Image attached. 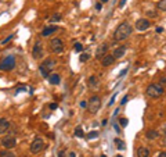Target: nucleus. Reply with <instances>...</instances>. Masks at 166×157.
Returning <instances> with one entry per match:
<instances>
[{
    "label": "nucleus",
    "instance_id": "obj_1",
    "mask_svg": "<svg viewBox=\"0 0 166 157\" xmlns=\"http://www.w3.org/2000/svg\"><path fill=\"white\" fill-rule=\"evenodd\" d=\"M132 32H133L132 25H130L129 22H122V24H119L118 28L115 29L114 39L116 40V42H122V40L127 39V38L132 35Z\"/></svg>",
    "mask_w": 166,
    "mask_h": 157
},
{
    "label": "nucleus",
    "instance_id": "obj_2",
    "mask_svg": "<svg viewBox=\"0 0 166 157\" xmlns=\"http://www.w3.org/2000/svg\"><path fill=\"white\" fill-rule=\"evenodd\" d=\"M148 97L151 99H159L161 96L165 95V88H163L162 84H150L147 86V91H145Z\"/></svg>",
    "mask_w": 166,
    "mask_h": 157
},
{
    "label": "nucleus",
    "instance_id": "obj_3",
    "mask_svg": "<svg viewBox=\"0 0 166 157\" xmlns=\"http://www.w3.org/2000/svg\"><path fill=\"white\" fill-rule=\"evenodd\" d=\"M44 149H46V143H44V140H43L40 136H36V138L32 140L30 146H29L30 153H33V154H39L40 151H43Z\"/></svg>",
    "mask_w": 166,
    "mask_h": 157
},
{
    "label": "nucleus",
    "instance_id": "obj_4",
    "mask_svg": "<svg viewBox=\"0 0 166 157\" xmlns=\"http://www.w3.org/2000/svg\"><path fill=\"white\" fill-rule=\"evenodd\" d=\"M100 109H101V99H100V96H97V95H93V96L89 99V102H87L89 113L96 114V113L100 111Z\"/></svg>",
    "mask_w": 166,
    "mask_h": 157
},
{
    "label": "nucleus",
    "instance_id": "obj_5",
    "mask_svg": "<svg viewBox=\"0 0 166 157\" xmlns=\"http://www.w3.org/2000/svg\"><path fill=\"white\" fill-rule=\"evenodd\" d=\"M14 68H15V57L14 56H7V57L3 58L2 63H0V71L9 73V71H11V69H14Z\"/></svg>",
    "mask_w": 166,
    "mask_h": 157
},
{
    "label": "nucleus",
    "instance_id": "obj_6",
    "mask_svg": "<svg viewBox=\"0 0 166 157\" xmlns=\"http://www.w3.org/2000/svg\"><path fill=\"white\" fill-rule=\"evenodd\" d=\"M64 49H65V45H64V42L60 38H54V39L50 40V50H51L53 53L60 54V53L64 51Z\"/></svg>",
    "mask_w": 166,
    "mask_h": 157
},
{
    "label": "nucleus",
    "instance_id": "obj_7",
    "mask_svg": "<svg viewBox=\"0 0 166 157\" xmlns=\"http://www.w3.org/2000/svg\"><path fill=\"white\" fill-rule=\"evenodd\" d=\"M0 143H2V146H3L6 150H11V149H14L15 146H17V139L11 135H7V136H4V138H2V142Z\"/></svg>",
    "mask_w": 166,
    "mask_h": 157
},
{
    "label": "nucleus",
    "instance_id": "obj_8",
    "mask_svg": "<svg viewBox=\"0 0 166 157\" xmlns=\"http://www.w3.org/2000/svg\"><path fill=\"white\" fill-rule=\"evenodd\" d=\"M150 27H151V21L148 18H139L136 21V29L139 31V32H144V31H147Z\"/></svg>",
    "mask_w": 166,
    "mask_h": 157
},
{
    "label": "nucleus",
    "instance_id": "obj_9",
    "mask_svg": "<svg viewBox=\"0 0 166 157\" xmlns=\"http://www.w3.org/2000/svg\"><path fill=\"white\" fill-rule=\"evenodd\" d=\"M43 56V45L42 42H35L33 45V49H32V57L33 58H40Z\"/></svg>",
    "mask_w": 166,
    "mask_h": 157
},
{
    "label": "nucleus",
    "instance_id": "obj_10",
    "mask_svg": "<svg viewBox=\"0 0 166 157\" xmlns=\"http://www.w3.org/2000/svg\"><path fill=\"white\" fill-rule=\"evenodd\" d=\"M105 54H108V45L107 43H101L96 51V58L97 60H101Z\"/></svg>",
    "mask_w": 166,
    "mask_h": 157
},
{
    "label": "nucleus",
    "instance_id": "obj_11",
    "mask_svg": "<svg viewBox=\"0 0 166 157\" xmlns=\"http://www.w3.org/2000/svg\"><path fill=\"white\" fill-rule=\"evenodd\" d=\"M10 129V121L4 117H0V135L6 133Z\"/></svg>",
    "mask_w": 166,
    "mask_h": 157
},
{
    "label": "nucleus",
    "instance_id": "obj_12",
    "mask_svg": "<svg viewBox=\"0 0 166 157\" xmlns=\"http://www.w3.org/2000/svg\"><path fill=\"white\" fill-rule=\"evenodd\" d=\"M127 47L126 46H118V47L114 50V53H112V56H114V58L116 60V58H121L125 56V53H126Z\"/></svg>",
    "mask_w": 166,
    "mask_h": 157
},
{
    "label": "nucleus",
    "instance_id": "obj_13",
    "mask_svg": "<svg viewBox=\"0 0 166 157\" xmlns=\"http://www.w3.org/2000/svg\"><path fill=\"white\" fill-rule=\"evenodd\" d=\"M57 31H58V27H55V25L46 27L42 31V36H43V38H47V36H50V35H53L54 32H57Z\"/></svg>",
    "mask_w": 166,
    "mask_h": 157
},
{
    "label": "nucleus",
    "instance_id": "obj_14",
    "mask_svg": "<svg viewBox=\"0 0 166 157\" xmlns=\"http://www.w3.org/2000/svg\"><path fill=\"white\" fill-rule=\"evenodd\" d=\"M115 63V58L112 54H105L103 58H101V65L103 67H109Z\"/></svg>",
    "mask_w": 166,
    "mask_h": 157
},
{
    "label": "nucleus",
    "instance_id": "obj_15",
    "mask_svg": "<svg viewBox=\"0 0 166 157\" xmlns=\"http://www.w3.org/2000/svg\"><path fill=\"white\" fill-rule=\"evenodd\" d=\"M145 138H147L148 140H155V139L159 138V132H158L157 129H148L147 132H145Z\"/></svg>",
    "mask_w": 166,
    "mask_h": 157
},
{
    "label": "nucleus",
    "instance_id": "obj_16",
    "mask_svg": "<svg viewBox=\"0 0 166 157\" xmlns=\"http://www.w3.org/2000/svg\"><path fill=\"white\" fill-rule=\"evenodd\" d=\"M89 86H90L91 89L100 88V81H98V78H97L96 75H91L90 78H89Z\"/></svg>",
    "mask_w": 166,
    "mask_h": 157
},
{
    "label": "nucleus",
    "instance_id": "obj_17",
    "mask_svg": "<svg viewBox=\"0 0 166 157\" xmlns=\"http://www.w3.org/2000/svg\"><path fill=\"white\" fill-rule=\"evenodd\" d=\"M150 154H151V151H150V149L147 146H141L137 150V156L139 157H150Z\"/></svg>",
    "mask_w": 166,
    "mask_h": 157
},
{
    "label": "nucleus",
    "instance_id": "obj_18",
    "mask_svg": "<svg viewBox=\"0 0 166 157\" xmlns=\"http://www.w3.org/2000/svg\"><path fill=\"white\" fill-rule=\"evenodd\" d=\"M47 79L51 85H58L60 84V75H58V74H50V77H48Z\"/></svg>",
    "mask_w": 166,
    "mask_h": 157
},
{
    "label": "nucleus",
    "instance_id": "obj_19",
    "mask_svg": "<svg viewBox=\"0 0 166 157\" xmlns=\"http://www.w3.org/2000/svg\"><path fill=\"white\" fill-rule=\"evenodd\" d=\"M114 143H115V146H116V149H119V150H125V149H126L125 142L122 140V139H119V138H115L114 139Z\"/></svg>",
    "mask_w": 166,
    "mask_h": 157
},
{
    "label": "nucleus",
    "instance_id": "obj_20",
    "mask_svg": "<svg viewBox=\"0 0 166 157\" xmlns=\"http://www.w3.org/2000/svg\"><path fill=\"white\" fill-rule=\"evenodd\" d=\"M42 65H44L47 69H51L55 65V61H54V60H51V58H47L46 61H43V63H42Z\"/></svg>",
    "mask_w": 166,
    "mask_h": 157
},
{
    "label": "nucleus",
    "instance_id": "obj_21",
    "mask_svg": "<svg viewBox=\"0 0 166 157\" xmlns=\"http://www.w3.org/2000/svg\"><path fill=\"white\" fill-rule=\"evenodd\" d=\"M39 71L44 78H48V77H50V69H47L44 65H42V64H40V67H39Z\"/></svg>",
    "mask_w": 166,
    "mask_h": 157
},
{
    "label": "nucleus",
    "instance_id": "obj_22",
    "mask_svg": "<svg viewBox=\"0 0 166 157\" xmlns=\"http://www.w3.org/2000/svg\"><path fill=\"white\" fill-rule=\"evenodd\" d=\"M0 157H17V156H15L11 150H6V149H4V150L0 151Z\"/></svg>",
    "mask_w": 166,
    "mask_h": 157
},
{
    "label": "nucleus",
    "instance_id": "obj_23",
    "mask_svg": "<svg viewBox=\"0 0 166 157\" xmlns=\"http://www.w3.org/2000/svg\"><path fill=\"white\" fill-rule=\"evenodd\" d=\"M157 7L161 11H166V0H159L157 3Z\"/></svg>",
    "mask_w": 166,
    "mask_h": 157
},
{
    "label": "nucleus",
    "instance_id": "obj_24",
    "mask_svg": "<svg viewBox=\"0 0 166 157\" xmlns=\"http://www.w3.org/2000/svg\"><path fill=\"white\" fill-rule=\"evenodd\" d=\"M61 21V14L60 13H55V14H53L51 17H50V22H58Z\"/></svg>",
    "mask_w": 166,
    "mask_h": 157
},
{
    "label": "nucleus",
    "instance_id": "obj_25",
    "mask_svg": "<svg viewBox=\"0 0 166 157\" xmlns=\"http://www.w3.org/2000/svg\"><path fill=\"white\" fill-rule=\"evenodd\" d=\"M75 135L78 136V138H85V132H83V129H82V127H78L75 129Z\"/></svg>",
    "mask_w": 166,
    "mask_h": 157
},
{
    "label": "nucleus",
    "instance_id": "obj_26",
    "mask_svg": "<svg viewBox=\"0 0 166 157\" xmlns=\"http://www.w3.org/2000/svg\"><path fill=\"white\" fill-rule=\"evenodd\" d=\"M90 58V54L89 53H83V54H80V57H79V60L82 61V63H86V61Z\"/></svg>",
    "mask_w": 166,
    "mask_h": 157
},
{
    "label": "nucleus",
    "instance_id": "obj_27",
    "mask_svg": "<svg viewBox=\"0 0 166 157\" xmlns=\"http://www.w3.org/2000/svg\"><path fill=\"white\" fill-rule=\"evenodd\" d=\"M97 138H98V132L97 131H91L87 135V139H97Z\"/></svg>",
    "mask_w": 166,
    "mask_h": 157
},
{
    "label": "nucleus",
    "instance_id": "obj_28",
    "mask_svg": "<svg viewBox=\"0 0 166 157\" xmlns=\"http://www.w3.org/2000/svg\"><path fill=\"white\" fill-rule=\"evenodd\" d=\"M73 49H75V51H82L83 50V45H82V43H79V42H76L75 45H73Z\"/></svg>",
    "mask_w": 166,
    "mask_h": 157
},
{
    "label": "nucleus",
    "instance_id": "obj_29",
    "mask_svg": "<svg viewBox=\"0 0 166 157\" xmlns=\"http://www.w3.org/2000/svg\"><path fill=\"white\" fill-rule=\"evenodd\" d=\"M119 124H121L122 127H127V124H129V120H127V118H125V117H122V118H119Z\"/></svg>",
    "mask_w": 166,
    "mask_h": 157
},
{
    "label": "nucleus",
    "instance_id": "obj_30",
    "mask_svg": "<svg viewBox=\"0 0 166 157\" xmlns=\"http://www.w3.org/2000/svg\"><path fill=\"white\" fill-rule=\"evenodd\" d=\"M12 38H14V35H12V33H11V35H9V36H7V38H4V39L2 40V45H6V43H9L10 40L12 39Z\"/></svg>",
    "mask_w": 166,
    "mask_h": 157
},
{
    "label": "nucleus",
    "instance_id": "obj_31",
    "mask_svg": "<svg viewBox=\"0 0 166 157\" xmlns=\"http://www.w3.org/2000/svg\"><path fill=\"white\" fill-rule=\"evenodd\" d=\"M145 14H147V17H150V18H157L158 17V14L155 11H147Z\"/></svg>",
    "mask_w": 166,
    "mask_h": 157
},
{
    "label": "nucleus",
    "instance_id": "obj_32",
    "mask_svg": "<svg viewBox=\"0 0 166 157\" xmlns=\"http://www.w3.org/2000/svg\"><path fill=\"white\" fill-rule=\"evenodd\" d=\"M80 107H82V109H87V102H86V100H82V102H80Z\"/></svg>",
    "mask_w": 166,
    "mask_h": 157
},
{
    "label": "nucleus",
    "instance_id": "obj_33",
    "mask_svg": "<svg viewBox=\"0 0 166 157\" xmlns=\"http://www.w3.org/2000/svg\"><path fill=\"white\" fill-rule=\"evenodd\" d=\"M57 156H58V157H65V151H64V150H60V151L57 153Z\"/></svg>",
    "mask_w": 166,
    "mask_h": 157
},
{
    "label": "nucleus",
    "instance_id": "obj_34",
    "mask_svg": "<svg viewBox=\"0 0 166 157\" xmlns=\"http://www.w3.org/2000/svg\"><path fill=\"white\" fill-rule=\"evenodd\" d=\"M127 100H129V96H125L123 99H122V104H126V103H127Z\"/></svg>",
    "mask_w": 166,
    "mask_h": 157
},
{
    "label": "nucleus",
    "instance_id": "obj_35",
    "mask_svg": "<svg viewBox=\"0 0 166 157\" xmlns=\"http://www.w3.org/2000/svg\"><path fill=\"white\" fill-rule=\"evenodd\" d=\"M125 4H126V0H121V2H119V7H123Z\"/></svg>",
    "mask_w": 166,
    "mask_h": 157
},
{
    "label": "nucleus",
    "instance_id": "obj_36",
    "mask_svg": "<svg viewBox=\"0 0 166 157\" xmlns=\"http://www.w3.org/2000/svg\"><path fill=\"white\" fill-rule=\"evenodd\" d=\"M50 109L55 110V109H57V104H55V103H51V104H50Z\"/></svg>",
    "mask_w": 166,
    "mask_h": 157
},
{
    "label": "nucleus",
    "instance_id": "obj_37",
    "mask_svg": "<svg viewBox=\"0 0 166 157\" xmlns=\"http://www.w3.org/2000/svg\"><path fill=\"white\" fill-rule=\"evenodd\" d=\"M158 157H166V151H161V153L158 154Z\"/></svg>",
    "mask_w": 166,
    "mask_h": 157
},
{
    "label": "nucleus",
    "instance_id": "obj_38",
    "mask_svg": "<svg viewBox=\"0 0 166 157\" xmlns=\"http://www.w3.org/2000/svg\"><path fill=\"white\" fill-rule=\"evenodd\" d=\"M162 132L165 133V136H166V122H165V124H163V127H162Z\"/></svg>",
    "mask_w": 166,
    "mask_h": 157
},
{
    "label": "nucleus",
    "instance_id": "obj_39",
    "mask_svg": "<svg viewBox=\"0 0 166 157\" xmlns=\"http://www.w3.org/2000/svg\"><path fill=\"white\" fill-rule=\"evenodd\" d=\"M157 32H163V28L162 27H158L157 28Z\"/></svg>",
    "mask_w": 166,
    "mask_h": 157
},
{
    "label": "nucleus",
    "instance_id": "obj_40",
    "mask_svg": "<svg viewBox=\"0 0 166 157\" xmlns=\"http://www.w3.org/2000/svg\"><path fill=\"white\" fill-rule=\"evenodd\" d=\"M96 9H97V10H101V4L97 3V4H96Z\"/></svg>",
    "mask_w": 166,
    "mask_h": 157
},
{
    "label": "nucleus",
    "instance_id": "obj_41",
    "mask_svg": "<svg viewBox=\"0 0 166 157\" xmlns=\"http://www.w3.org/2000/svg\"><path fill=\"white\" fill-rule=\"evenodd\" d=\"M114 128H115V131H116V132H119V131H121V129H119V127H118V125H115Z\"/></svg>",
    "mask_w": 166,
    "mask_h": 157
},
{
    "label": "nucleus",
    "instance_id": "obj_42",
    "mask_svg": "<svg viewBox=\"0 0 166 157\" xmlns=\"http://www.w3.org/2000/svg\"><path fill=\"white\" fill-rule=\"evenodd\" d=\"M114 100H115V95L112 96V99H111V102H109V104H112V103H114Z\"/></svg>",
    "mask_w": 166,
    "mask_h": 157
},
{
    "label": "nucleus",
    "instance_id": "obj_43",
    "mask_svg": "<svg viewBox=\"0 0 166 157\" xmlns=\"http://www.w3.org/2000/svg\"><path fill=\"white\" fill-rule=\"evenodd\" d=\"M75 156H76V154L73 153V151H71V153H69V157H75Z\"/></svg>",
    "mask_w": 166,
    "mask_h": 157
},
{
    "label": "nucleus",
    "instance_id": "obj_44",
    "mask_svg": "<svg viewBox=\"0 0 166 157\" xmlns=\"http://www.w3.org/2000/svg\"><path fill=\"white\" fill-rule=\"evenodd\" d=\"M161 82H162V84H166V78H161Z\"/></svg>",
    "mask_w": 166,
    "mask_h": 157
},
{
    "label": "nucleus",
    "instance_id": "obj_45",
    "mask_svg": "<svg viewBox=\"0 0 166 157\" xmlns=\"http://www.w3.org/2000/svg\"><path fill=\"white\" fill-rule=\"evenodd\" d=\"M101 2H103V3H107V2H108V0H101Z\"/></svg>",
    "mask_w": 166,
    "mask_h": 157
},
{
    "label": "nucleus",
    "instance_id": "obj_46",
    "mask_svg": "<svg viewBox=\"0 0 166 157\" xmlns=\"http://www.w3.org/2000/svg\"><path fill=\"white\" fill-rule=\"evenodd\" d=\"M116 157H123V156H122V154H118V156H116Z\"/></svg>",
    "mask_w": 166,
    "mask_h": 157
}]
</instances>
